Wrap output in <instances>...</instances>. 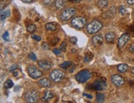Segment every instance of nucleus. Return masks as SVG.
Instances as JSON below:
<instances>
[{
    "mask_svg": "<svg viewBox=\"0 0 134 103\" xmlns=\"http://www.w3.org/2000/svg\"><path fill=\"white\" fill-rule=\"evenodd\" d=\"M102 27H103V24L101 22L98 21V20H93L87 25L86 29L89 34H95L100 31Z\"/></svg>",
    "mask_w": 134,
    "mask_h": 103,
    "instance_id": "obj_1",
    "label": "nucleus"
},
{
    "mask_svg": "<svg viewBox=\"0 0 134 103\" xmlns=\"http://www.w3.org/2000/svg\"><path fill=\"white\" fill-rule=\"evenodd\" d=\"M92 77L91 73L87 69L81 70L80 72H79L75 76V79L77 80V82H80V83H84V82H87Z\"/></svg>",
    "mask_w": 134,
    "mask_h": 103,
    "instance_id": "obj_2",
    "label": "nucleus"
},
{
    "mask_svg": "<svg viewBox=\"0 0 134 103\" xmlns=\"http://www.w3.org/2000/svg\"><path fill=\"white\" fill-rule=\"evenodd\" d=\"M87 20L84 17H75L71 20V26L75 29H82L86 25Z\"/></svg>",
    "mask_w": 134,
    "mask_h": 103,
    "instance_id": "obj_3",
    "label": "nucleus"
},
{
    "mask_svg": "<svg viewBox=\"0 0 134 103\" xmlns=\"http://www.w3.org/2000/svg\"><path fill=\"white\" fill-rule=\"evenodd\" d=\"M75 13H76V10L75 7H67L61 12L60 17L62 21H68L75 15Z\"/></svg>",
    "mask_w": 134,
    "mask_h": 103,
    "instance_id": "obj_4",
    "label": "nucleus"
},
{
    "mask_svg": "<svg viewBox=\"0 0 134 103\" xmlns=\"http://www.w3.org/2000/svg\"><path fill=\"white\" fill-rule=\"evenodd\" d=\"M65 78V74L61 70L55 69L50 74V78L54 82H61Z\"/></svg>",
    "mask_w": 134,
    "mask_h": 103,
    "instance_id": "obj_5",
    "label": "nucleus"
},
{
    "mask_svg": "<svg viewBox=\"0 0 134 103\" xmlns=\"http://www.w3.org/2000/svg\"><path fill=\"white\" fill-rule=\"evenodd\" d=\"M27 73H28L29 76L31 77L32 78H33V79L40 78L43 75L42 72L40 69H38L36 66H33V65H31L27 68Z\"/></svg>",
    "mask_w": 134,
    "mask_h": 103,
    "instance_id": "obj_6",
    "label": "nucleus"
},
{
    "mask_svg": "<svg viewBox=\"0 0 134 103\" xmlns=\"http://www.w3.org/2000/svg\"><path fill=\"white\" fill-rule=\"evenodd\" d=\"M38 100V93L37 91H29L25 95V101L28 103H35Z\"/></svg>",
    "mask_w": 134,
    "mask_h": 103,
    "instance_id": "obj_7",
    "label": "nucleus"
},
{
    "mask_svg": "<svg viewBox=\"0 0 134 103\" xmlns=\"http://www.w3.org/2000/svg\"><path fill=\"white\" fill-rule=\"evenodd\" d=\"M91 88L93 90H97V91H103L107 88V83L106 82L101 80H96L91 84Z\"/></svg>",
    "mask_w": 134,
    "mask_h": 103,
    "instance_id": "obj_8",
    "label": "nucleus"
},
{
    "mask_svg": "<svg viewBox=\"0 0 134 103\" xmlns=\"http://www.w3.org/2000/svg\"><path fill=\"white\" fill-rule=\"evenodd\" d=\"M111 82L116 87H121L124 84V78L118 74H113L111 77Z\"/></svg>",
    "mask_w": 134,
    "mask_h": 103,
    "instance_id": "obj_9",
    "label": "nucleus"
},
{
    "mask_svg": "<svg viewBox=\"0 0 134 103\" xmlns=\"http://www.w3.org/2000/svg\"><path fill=\"white\" fill-rule=\"evenodd\" d=\"M130 35L127 33H125V34H123L121 36L119 37L118 39V48H123L124 47L126 44L127 43V42L129 41L130 40Z\"/></svg>",
    "mask_w": 134,
    "mask_h": 103,
    "instance_id": "obj_10",
    "label": "nucleus"
},
{
    "mask_svg": "<svg viewBox=\"0 0 134 103\" xmlns=\"http://www.w3.org/2000/svg\"><path fill=\"white\" fill-rule=\"evenodd\" d=\"M37 64H38L39 67L41 68L42 69L44 70H49L51 69V67H52V64H51V61H49V60H39L38 62H37Z\"/></svg>",
    "mask_w": 134,
    "mask_h": 103,
    "instance_id": "obj_11",
    "label": "nucleus"
},
{
    "mask_svg": "<svg viewBox=\"0 0 134 103\" xmlns=\"http://www.w3.org/2000/svg\"><path fill=\"white\" fill-rule=\"evenodd\" d=\"M103 38L101 35H96L92 37L91 41H92L93 45L97 47V46H99L103 44Z\"/></svg>",
    "mask_w": 134,
    "mask_h": 103,
    "instance_id": "obj_12",
    "label": "nucleus"
},
{
    "mask_svg": "<svg viewBox=\"0 0 134 103\" xmlns=\"http://www.w3.org/2000/svg\"><path fill=\"white\" fill-rule=\"evenodd\" d=\"M38 84L42 88H50L51 86V80L47 78H42L38 81Z\"/></svg>",
    "mask_w": 134,
    "mask_h": 103,
    "instance_id": "obj_13",
    "label": "nucleus"
},
{
    "mask_svg": "<svg viewBox=\"0 0 134 103\" xmlns=\"http://www.w3.org/2000/svg\"><path fill=\"white\" fill-rule=\"evenodd\" d=\"M115 37H116V35L114 32H113V31L108 32L105 35V40L108 43H113L115 40Z\"/></svg>",
    "mask_w": 134,
    "mask_h": 103,
    "instance_id": "obj_14",
    "label": "nucleus"
},
{
    "mask_svg": "<svg viewBox=\"0 0 134 103\" xmlns=\"http://www.w3.org/2000/svg\"><path fill=\"white\" fill-rule=\"evenodd\" d=\"M54 97V94L53 92H51V91H46L45 93H44V96L42 97V101L45 102H47L49 100L52 99Z\"/></svg>",
    "mask_w": 134,
    "mask_h": 103,
    "instance_id": "obj_15",
    "label": "nucleus"
},
{
    "mask_svg": "<svg viewBox=\"0 0 134 103\" xmlns=\"http://www.w3.org/2000/svg\"><path fill=\"white\" fill-rule=\"evenodd\" d=\"M65 3H66V1H65V0H55L54 4H55L56 8L61 9L65 6Z\"/></svg>",
    "mask_w": 134,
    "mask_h": 103,
    "instance_id": "obj_16",
    "label": "nucleus"
},
{
    "mask_svg": "<svg viewBox=\"0 0 134 103\" xmlns=\"http://www.w3.org/2000/svg\"><path fill=\"white\" fill-rule=\"evenodd\" d=\"M109 4V0H99L97 3V6L99 8H104Z\"/></svg>",
    "mask_w": 134,
    "mask_h": 103,
    "instance_id": "obj_17",
    "label": "nucleus"
},
{
    "mask_svg": "<svg viewBox=\"0 0 134 103\" xmlns=\"http://www.w3.org/2000/svg\"><path fill=\"white\" fill-rule=\"evenodd\" d=\"M118 71L119 73H126L128 70V66L125 64H121L118 66Z\"/></svg>",
    "mask_w": 134,
    "mask_h": 103,
    "instance_id": "obj_18",
    "label": "nucleus"
},
{
    "mask_svg": "<svg viewBox=\"0 0 134 103\" xmlns=\"http://www.w3.org/2000/svg\"><path fill=\"white\" fill-rule=\"evenodd\" d=\"M10 15V11L8 9L7 10H2L1 11V22H4V20L6 19V17H8V16Z\"/></svg>",
    "mask_w": 134,
    "mask_h": 103,
    "instance_id": "obj_19",
    "label": "nucleus"
},
{
    "mask_svg": "<svg viewBox=\"0 0 134 103\" xmlns=\"http://www.w3.org/2000/svg\"><path fill=\"white\" fill-rule=\"evenodd\" d=\"M46 29H47V31H54L56 30V26L52 22H48V23L46 24Z\"/></svg>",
    "mask_w": 134,
    "mask_h": 103,
    "instance_id": "obj_20",
    "label": "nucleus"
},
{
    "mask_svg": "<svg viewBox=\"0 0 134 103\" xmlns=\"http://www.w3.org/2000/svg\"><path fill=\"white\" fill-rule=\"evenodd\" d=\"M13 82L11 79H8L4 82V84H3V88L5 89H9V88H13Z\"/></svg>",
    "mask_w": 134,
    "mask_h": 103,
    "instance_id": "obj_21",
    "label": "nucleus"
},
{
    "mask_svg": "<svg viewBox=\"0 0 134 103\" xmlns=\"http://www.w3.org/2000/svg\"><path fill=\"white\" fill-rule=\"evenodd\" d=\"M96 100H97V102H99V103L103 102L105 100L104 95L102 93H97V95H96Z\"/></svg>",
    "mask_w": 134,
    "mask_h": 103,
    "instance_id": "obj_22",
    "label": "nucleus"
},
{
    "mask_svg": "<svg viewBox=\"0 0 134 103\" xmlns=\"http://www.w3.org/2000/svg\"><path fill=\"white\" fill-rule=\"evenodd\" d=\"M27 30L29 33H33V32H35L36 30H37V27H36L35 25H33V24H31V25H29L28 27H27Z\"/></svg>",
    "mask_w": 134,
    "mask_h": 103,
    "instance_id": "obj_23",
    "label": "nucleus"
},
{
    "mask_svg": "<svg viewBox=\"0 0 134 103\" xmlns=\"http://www.w3.org/2000/svg\"><path fill=\"white\" fill-rule=\"evenodd\" d=\"M72 63L71 61H65L64 62L63 64H61V65H60V67H61V68H65V69H66V68H68L70 67V66H71Z\"/></svg>",
    "mask_w": 134,
    "mask_h": 103,
    "instance_id": "obj_24",
    "label": "nucleus"
},
{
    "mask_svg": "<svg viewBox=\"0 0 134 103\" xmlns=\"http://www.w3.org/2000/svg\"><path fill=\"white\" fill-rule=\"evenodd\" d=\"M93 59V54H86L85 55V58H84V60H85V62H86V63H88V62H89L90 60Z\"/></svg>",
    "mask_w": 134,
    "mask_h": 103,
    "instance_id": "obj_25",
    "label": "nucleus"
},
{
    "mask_svg": "<svg viewBox=\"0 0 134 103\" xmlns=\"http://www.w3.org/2000/svg\"><path fill=\"white\" fill-rule=\"evenodd\" d=\"M119 13L121 15H125L127 13V8L124 7V6H120L119 7Z\"/></svg>",
    "mask_w": 134,
    "mask_h": 103,
    "instance_id": "obj_26",
    "label": "nucleus"
},
{
    "mask_svg": "<svg viewBox=\"0 0 134 103\" xmlns=\"http://www.w3.org/2000/svg\"><path fill=\"white\" fill-rule=\"evenodd\" d=\"M43 3L46 6H50L55 3V0H43Z\"/></svg>",
    "mask_w": 134,
    "mask_h": 103,
    "instance_id": "obj_27",
    "label": "nucleus"
},
{
    "mask_svg": "<svg viewBox=\"0 0 134 103\" xmlns=\"http://www.w3.org/2000/svg\"><path fill=\"white\" fill-rule=\"evenodd\" d=\"M3 40H6V41H8V40H9V34H8V32L5 31L4 33H3Z\"/></svg>",
    "mask_w": 134,
    "mask_h": 103,
    "instance_id": "obj_28",
    "label": "nucleus"
},
{
    "mask_svg": "<svg viewBox=\"0 0 134 103\" xmlns=\"http://www.w3.org/2000/svg\"><path fill=\"white\" fill-rule=\"evenodd\" d=\"M70 42L73 45H75V44L77 43V38L75 37V36H72V37L70 38Z\"/></svg>",
    "mask_w": 134,
    "mask_h": 103,
    "instance_id": "obj_29",
    "label": "nucleus"
},
{
    "mask_svg": "<svg viewBox=\"0 0 134 103\" xmlns=\"http://www.w3.org/2000/svg\"><path fill=\"white\" fill-rule=\"evenodd\" d=\"M28 57H29L30 59L33 60V61H36V60H37V57H36V55H35V54L34 53H30Z\"/></svg>",
    "mask_w": 134,
    "mask_h": 103,
    "instance_id": "obj_30",
    "label": "nucleus"
},
{
    "mask_svg": "<svg viewBox=\"0 0 134 103\" xmlns=\"http://www.w3.org/2000/svg\"><path fill=\"white\" fill-rule=\"evenodd\" d=\"M65 48H66V43H65V42H63L61 45V46H60V50H61V51H65Z\"/></svg>",
    "mask_w": 134,
    "mask_h": 103,
    "instance_id": "obj_31",
    "label": "nucleus"
},
{
    "mask_svg": "<svg viewBox=\"0 0 134 103\" xmlns=\"http://www.w3.org/2000/svg\"><path fill=\"white\" fill-rule=\"evenodd\" d=\"M32 39H34L35 40H37V41H40V40H41V36H37V35H32Z\"/></svg>",
    "mask_w": 134,
    "mask_h": 103,
    "instance_id": "obj_32",
    "label": "nucleus"
},
{
    "mask_svg": "<svg viewBox=\"0 0 134 103\" xmlns=\"http://www.w3.org/2000/svg\"><path fill=\"white\" fill-rule=\"evenodd\" d=\"M128 50H129L130 52H132V53H134V43L131 44V45H129Z\"/></svg>",
    "mask_w": 134,
    "mask_h": 103,
    "instance_id": "obj_33",
    "label": "nucleus"
},
{
    "mask_svg": "<svg viewBox=\"0 0 134 103\" xmlns=\"http://www.w3.org/2000/svg\"><path fill=\"white\" fill-rule=\"evenodd\" d=\"M53 52L55 54H56V55H60V54H61V50H60V49H54L53 50Z\"/></svg>",
    "mask_w": 134,
    "mask_h": 103,
    "instance_id": "obj_34",
    "label": "nucleus"
},
{
    "mask_svg": "<svg viewBox=\"0 0 134 103\" xmlns=\"http://www.w3.org/2000/svg\"><path fill=\"white\" fill-rule=\"evenodd\" d=\"M17 68H18V66H17V65H13V66H12V67L10 68V72L13 73L15 69H17Z\"/></svg>",
    "mask_w": 134,
    "mask_h": 103,
    "instance_id": "obj_35",
    "label": "nucleus"
},
{
    "mask_svg": "<svg viewBox=\"0 0 134 103\" xmlns=\"http://www.w3.org/2000/svg\"><path fill=\"white\" fill-rule=\"evenodd\" d=\"M22 2H23V3H32L34 0H21Z\"/></svg>",
    "mask_w": 134,
    "mask_h": 103,
    "instance_id": "obj_36",
    "label": "nucleus"
},
{
    "mask_svg": "<svg viewBox=\"0 0 134 103\" xmlns=\"http://www.w3.org/2000/svg\"><path fill=\"white\" fill-rule=\"evenodd\" d=\"M127 3L129 5H134V0H127Z\"/></svg>",
    "mask_w": 134,
    "mask_h": 103,
    "instance_id": "obj_37",
    "label": "nucleus"
},
{
    "mask_svg": "<svg viewBox=\"0 0 134 103\" xmlns=\"http://www.w3.org/2000/svg\"><path fill=\"white\" fill-rule=\"evenodd\" d=\"M71 3H78L79 2H81V0H69Z\"/></svg>",
    "mask_w": 134,
    "mask_h": 103,
    "instance_id": "obj_38",
    "label": "nucleus"
},
{
    "mask_svg": "<svg viewBox=\"0 0 134 103\" xmlns=\"http://www.w3.org/2000/svg\"><path fill=\"white\" fill-rule=\"evenodd\" d=\"M13 76L17 77V75H18V71H17V69H15L14 71L13 72Z\"/></svg>",
    "mask_w": 134,
    "mask_h": 103,
    "instance_id": "obj_39",
    "label": "nucleus"
},
{
    "mask_svg": "<svg viewBox=\"0 0 134 103\" xmlns=\"http://www.w3.org/2000/svg\"><path fill=\"white\" fill-rule=\"evenodd\" d=\"M83 95H84V96H86V97H88V98H89V99H92V97H93V96H92L91 95H89V94L84 93Z\"/></svg>",
    "mask_w": 134,
    "mask_h": 103,
    "instance_id": "obj_40",
    "label": "nucleus"
},
{
    "mask_svg": "<svg viewBox=\"0 0 134 103\" xmlns=\"http://www.w3.org/2000/svg\"><path fill=\"white\" fill-rule=\"evenodd\" d=\"M42 47H43V48H45V50H47L48 46H47V44L45 43V45H42Z\"/></svg>",
    "mask_w": 134,
    "mask_h": 103,
    "instance_id": "obj_41",
    "label": "nucleus"
},
{
    "mask_svg": "<svg viewBox=\"0 0 134 103\" xmlns=\"http://www.w3.org/2000/svg\"><path fill=\"white\" fill-rule=\"evenodd\" d=\"M131 72H132V74L134 75V67L133 68H132V69H131Z\"/></svg>",
    "mask_w": 134,
    "mask_h": 103,
    "instance_id": "obj_42",
    "label": "nucleus"
},
{
    "mask_svg": "<svg viewBox=\"0 0 134 103\" xmlns=\"http://www.w3.org/2000/svg\"><path fill=\"white\" fill-rule=\"evenodd\" d=\"M87 1H90V0H87Z\"/></svg>",
    "mask_w": 134,
    "mask_h": 103,
    "instance_id": "obj_43",
    "label": "nucleus"
}]
</instances>
